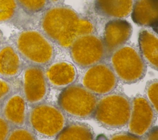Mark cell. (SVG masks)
<instances>
[{"instance_id": "6da1fadb", "label": "cell", "mask_w": 158, "mask_h": 140, "mask_svg": "<svg viewBox=\"0 0 158 140\" xmlns=\"http://www.w3.org/2000/svg\"><path fill=\"white\" fill-rule=\"evenodd\" d=\"M40 30L58 47L69 50L78 37L95 33L94 22L66 4L49 6L42 12Z\"/></svg>"}, {"instance_id": "7a4b0ae2", "label": "cell", "mask_w": 158, "mask_h": 140, "mask_svg": "<svg viewBox=\"0 0 158 140\" xmlns=\"http://www.w3.org/2000/svg\"><path fill=\"white\" fill-rule=\"evenodd\" d=\"M10 43L27 64L44 68L56 57V45L40 29L20 30L13 35Z\"/></svg>"}, {"instance_id": "3957f363", "label": "cell", "mask_w": 158, "mask_h": 140, "mask_svg": "<svg viewBox=\"0 0 158 140\" xmlns=\"http://www.w3.org/2000/svg\"><path fill=\"white\" fill-rule=\"evenodd\" d=\"M112 67L118 80L123 84H133L142 80L147 64L139 49L127 43L112 52L106 60Z\"/></svg>"}, {"instance_id": "277c9868", "label": "cell", "mask_w": 158, "mask_h": 140, "mask_svg": "<svg viewBox=\"0 0 158 140\" xmlns=\"http://www.w3.org/2000/svg\"><path fill=\"white\" fill-rule=\"evenodd\" d=\"M130 113L131 99L113 91L98 97L93 118L106 128L119 129L127 125Z\"/></svg>"}, {"instance_id": "5b68a950", "label": "cell", "mask_w": 158, "mask_h": 140, "mask_svg": "<svg viewBox=\"0 0 158 140\" xmlns=\"http://www.w3.org/2000/svg\"><path fill=\"white\" fill-rule=\"evenodd\" d=\"M68 122V117L57 104L51 102L44 101L28 109L27 126L36 136L55 138Z\"/></svg>"}, {"instance_id": "8992f818", "label": "cell", "mask_w": 158, "mask_h": 140, "mask_svg": "<svg viewBox=\"0 0 158 140\" xmlns=\"http://www.w3.org/2000/svg\"><path fill=\"white\" fill-rule=\"evenodd\" d=\"M98 97L79 83H74L62 89L57 105L69 117L77 120L93 118Z\"/></svg>"}, {"instance_id": "52a82bcc", "label": "cell", "mask_w": 158, "mask_h": 140, "mask_svg": "<svg viewBox=\"0 0 158 140\" xmlns=\"http://www.w3.org/2000/svg\"><path fill=\"white\" fill-rule=\"evenodd\" d=\"M69 50L74 64L82 69L107 59L102 39L96 33L77 38Z\"/></svg>"}, {"instance_id": "ba28073f", "label": "cell", "mask_w": 158, "mask_h": 140, "mask_svg": "<svg viewBox=\"0 0 158 140\" xmlns=\"http://www.w3.org/2000/svg\"><path fill=\"white\" fill-rule=\"evenodd\" d=\"M20 76L19 88L29 107L46 101L50 86L44 68L26 64Z\"/></svg>"}, {"instance_id": "9c48e42d", "label": "cell", "mask_w": 158, "mask_h": 140, "mask_svg": "<svg viewBox=\"0 0 158 140\" xmlns=\"http://www.w3.org/2000/svg\"><path fill=\"white\" fill-rule=\"evenodd\" d=\"M118 82L110 64L104 60L84 68L79 83L99 97L114 91Z\"/></svg>"}, {"instance_id": "30bf717a", "label": "cell", "mask_w": 158, "mask_h": 140, "mask_svg": "<svg viewBox=\"0 0 158 140\" xmlns=\"http://www.w3.org/2000/svg\"><path fill=\"white\" fill-rule=\"evenodd\" d=\"M157 117L145 96L138 94L131 99V113L127 123L128 132L142 138L154 126Z\"/></svg>"}, {"instance_id": "8fae6325", "label": "cell", "mask_w": 158, "mask_h": 140, "mask_svg": "<svg viewBox=\"0 0 158 140\" xmlns=\"http://www.w3.org/2000/svg\"><path fill=\"white\" fill-rule=\"evenodd\" d=\"M28 107L19 87L0 104V115L12 127L25 126L27 124Z\"/></svg>"}, {"instance_id": "7c38bea8", "label": "cell", "mask_w": 158, "mask_h": 140, "mask_svg": "<svg viewBox=\"0 0 158 140\" xmlns=\"http://www.w3.org/2000/svg\"><path fill=\"white\" fill-rule=\"evenodd\" d=\"M132 31L130 23L123 19H110L106 23L102 39L107 58L114 51L128 43Z\"/></svg>"}, {"instance_id": "4fadbf2b", "label": "cell", "mask_w": 158, "mask_h": 140, "mask_svg": "<svg viewBox=\"0 0 158 140\" xmlns=\"http://www.w3.org/2000/svg\"><path fill=\"white\" fill-rule=\"evenodd\" d=\"M44 72L49 86L62 90L75 83L78 75L74 64L67 60H53L44 67Z\"/></svg>"}, {"instance_id": "5bb4252c", "label": "cell", "mask_w": 158, "mask_h": 140, "mask_svg": "<svg viewBox=\"0 0 158 140\" xmlns=\"http://www.w3.org/2000/svg\"><path fill=\"white\" fill-rule=\"evenodd\" d=\"M25 65L13 44L4 41L0 47V76L15 81L20 76Z\"/></svg>"}, {"instance_id": "9a60e30c", "label": "cell", "mask_w": 158, "mask_h": 140, "mask_svg": "<svg viewBox=\"0 0 158 140\" xmlns=\"http://www.w3.org/2000/svg\"><path fill=\"white\" fill-rule=\"evenodd\" d=\"M130 14L135 23L157 33L158 0H135Z\"/></svg>"}, {"instance_id": "2e32d148", "label": "cell", "mask_w": 158, "mask_h": 140, "mask_svg": "<svg viewBox=\"0 0 158 140\" xmlns=\"http://www.w3.org/2000/svg\"><path fill=\"white\" fill-rule=\"evenodd\" d=\"M135 0H94L96 13L106 19H124L130 15Z\"/></svg>"}, {"instance_id": "e0dca14e", "label": "cell", "mask_w": 158, "mask_h": 140, "mask_svg": "<svg viewBox=\"0 0 158 140\" xmlns=\"http://www.w3.org/2000/svg\"><path fill=\"white\" fill-rule=\"evenodd\" d=\"M138 49L146 64L157 70L158 64L157 33L148 28L141 30L138 36Z\"/></svg>"}, {"instance_id": "ac0fdd59", "label": "cell", "mask_w": 158, "mask_h": 140, "mask_svg": "<svg viewBox=\"0 0 158 140\" xmlns=\"http://www.w3.org/2000/svg\"><path fill=\"white\" fill-rule=\"evenodd\" d=\"M95 134L88 124L80 121L68 122L55 138L60 140H93Z\"/></svg>"}, {"instance_id": "d6986e66", "label": "cell", "mask_w": 158, "mask_h": 140, "mask_svg": "<svg viewBox=\"0 0 158 140\" xmlns=\"http://www.w3.org/2000/svg\"><path fill=\"white\" fill-rule=\"evenodd\" d=\"M20 10L15 0H0V24L15 21Z\"/></svg>"}, {"instance_id": "ffe728a7", "label": "cell", "mask_w": 158, "mask_h": 140, "mask_svg": "<svg viewBox=\"0 0 158 140\" xmlns=\"http://www.w3.org/2000/svg\"><path fill=\"white\" fill-rule=\"evenodd\" d=\"M20 9L29 15L42 13L50 5L48 0H15Z\"/></svg>"}, {"instance_id": "44dd1931", "label": "cell", "mask_w": 158, "mask_h": 140, "mask_svg": "<svg viewBox=\"0 0 158 140\" xmlns=\"http://www.w3.org/2000/svg\"><path fill=\"white\" fill-rule=\"evenodd\" d=\"M37 136L35 133L27 126L12 127L6 139H36Z\"/></svg>"}, {"instance_id": "7402d4cb", "label": "cell", "mask_w": 158, "mask_h": 140, "mask_svg": "<svg viewBox=\"0 0 158 140\" xmlns=\"http://www.w3.org/2000/svg\"><path fill=\"white\" fill-rule=\"evenodd\" d=\"M158 80L154 79L148 81L145 88V97L157 113Z\"/></svg>"}, {"instance_id": "603a6c76", "label": "cell", "mask_w": 158, "mask_h": 140, "mask_svg": "<svg viewBox=\"0 0 158 140\" xmlns=\"http://www.w3.org/2000/svg\"><path fill=\"white\" fill-rule=\"evenodd\" d=\"M14 81L4 79L0 76V104L17 87L14 84Z\"/></svg>"}, {"instance_id": "cb8c5ba5", "label": "cell", "mask_w": 158, "mask_h": 140, "mask_svg": "<svg viewBox=\"0 0 158 140\" xmlns=\"http://www.w3.org/2000/svg\"><path fill=\"white\" fill-rule=\"evenodd\" d=\"M110 139L112 140H138L141 139L139 137H138L130 132L122 131L115 133L110 136Z\"/></svg>"}, {"instance_id": "d4e9b609", "label": "cell", "mask_w": 158, "mask_h": 140, "mask_svg": "<svg viewBox=\"0 0 158 140\" xmlns=\"http://www.w3.org/2000/svg\"><path fill=\"white\" fill-rule=\"evenodd\" d=\"M12 128L10 124L0 115V140H4Z\"/></svg>"}, {"instance_id": "484cf974", "label": "cell", "mask_w": 158, "mask_h": 140, "mask_svg": "<svg viewBox=\"0 0 158 140\" xmlns=\"http://www.w3.org/2000/svg\"><path fill=\"white\" fill-rule=\"evenodd\" d=\"M158 138V128L157 126L152 127L148 132L142 138V139H157Z\"/></svg>"}, {"instance_id": "4316f807", "label": "cell", "mask_w": 158, "mask_h": 140, "mask_svg": "<svg viewBox=\"0 0 158 140\" xmlns=\"http://www.w3.org/2000/svg\"><path fill=\"white\" fill-rule=\"evenodd\" d=\"M49 5H56V4H62L64 3V0H48Z\"/></svg>"}, {"instance_id": "83f0119b", "label": "cell", "mask_w": 158, "mask_h": 140, "mask_svg": "<svg viewBox=\"0 0 158 140\" xmlns=\"http://www.w3.org/2000/svg\"><path fill=\"white\" fill-rule=\"evenodd\" d=\"M4 42V36H3V33L2 32V31L0 29V47L1 46V45L2 44V43Z\"/></svg>"}]
</instances>
